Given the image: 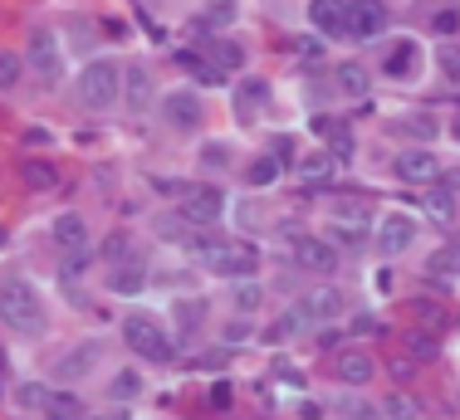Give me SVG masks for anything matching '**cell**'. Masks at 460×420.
Returning <instances> with one entry per match:
<instances>
[{
    "mask_svg": "<svg viewBox=\"0 0 460 420\" xmlns=\"http://www.w3.org/2000/svg\"><path fill=\"white\" fill-rule=\"evenodd\" d=\"M299 59H304V64H319V59H323V39H304V44H299Z\"/></svg>",
    "mask_w": 460,
    "mask_h": 420,
    "instance_id": "681fc988",
    "label": "cell"
},
{
    "mask_svg": "<svg viewBox=\"0 0 460 420\" xmlns=\"http://www.w3.org/2000/svg\"><path fill=\"white\" fill-rule=\"evenodd\" d=\"M89 420H133V416H128L123 401H113V406H103V411H89Z\"/></svg>",
    "mask_w": 460,
    "mask_h": 420,
    "instance_id": "c3c4849f",
    "label": "cell"
},
{
    "mask_svg": "<svg viewBox=\"0 0 460 420\" xmlns=\"http://www.w3.org/2000/svg\"><path fill=\"white\" fill-rule=\"evenodd\" d=\"M451 137L460 142V113H456V123H451Z\"/></svg>",
    "mask_w": 460,
    "mask_h": 420,
    "instance_id": "9f6ffc18",
    "label": "cell"
},
{
    "mask_svg": "<svg viewBox=\"0 0 460 420\" xmlns=\"http://www.w3.org/2000/svg\"><path fill=\"white\" fill-rule=\"evenodd\" d=\"M177 64H181L186 74H196V79H201V83H221V74H216L211 64L201 59V54H191V49H186V54H177Z\"/></svg>",
    "mask_w": 460,
    "mask_h": 420,
    "instance_id": "60d3db41",
    "label": "cell"
},
{
    "mask_svg": "<svg viewBox=\"0 0 460 420\" xmlns=\"http://www.w3.org/2000/svg\"><path fill=\"white\" fill-rule=\"evenodd\" d=\"M309 127H314V132H319V137L328 142V152H333L338 162H353V132H348V123H338V118L319 113Z\"/></svg>",
    "mask_w": 460,
    "mask_h": 420,
    "instance_id": "d6986e66",
    "label": "cell"
},
{
    "mask_svg": "<svg viewBox=\"0 0 460 420\" xmlns=\"http://www.w3.org/2000/svg\"><path fill=\"white\" fill-rule=\"evenodd\" d=\"M421 206L431 210V220H441V225H451V220H456V196L451 191H436V186H431Z\"/></svg>",
    "mask_w": 460,
    "mask_h": 420,
    "instance_id": "e575fe53",
    "label": "cell"
},
{
    "mask_svg": "<svg viewBox=\"0 0 460 420\" xmlns=\"http://www.w3.org/2000/svg\"><path fill=\"white\" fill-rule=\"evenodd\" d=\"M0 323H5L10 333H20V337H40V333L49 328L45 303H40L35 284L20 279V274L0 279Z\"/></svg>",
    "mask_w": 460,
    "mask_h": 420,
    "instance_id": "6da1fadb",
    "label": "cell"
},
{
    "mask_svg": "<svg viewBox=\"0 0 460 420\" xmlns=\"http://www.w3.org/2000/svg\"><path fill=\"white\" fill-rule=\"evenodd\" d=\"M416 54H421V44H416L411 35H397L387 44V54H382V74H387V79H411Z\"/></svg>",
    "mask_w": 460,
    "mask_h": 420,
    "instance_id": "e0dca14e",
    "label": "cell"
},
{
    "mask_svg": "<svg viewBox=\"0 0 460 420\" xmlns=\"http://www.w3.org/2000/svg\"><path fill=\"white\" fill-rule=\"evenodd\" d=\"M255 333H250V323H226V333H221V342L226 347H240V342H250Z\"/></svg>",
    "mask_w": 460,
    "mask_h": 420,
    "instance_id": "bcb514c9",
    "label": "cell"
},
{
    "mask_svg": "<svg viewBox=\"0 0 460 420\" xmlns=\"http://www.w3.org/2000/svg\"><path fill=\"white\" fill-rule=\"evenodd\" d=\"M230 303H235L240 313H255V308L265 303V289H260L255 279H235V289H230Z\"/></svg>",
    "mask_w": 460,
    "mask_h": 420,
    "instance_id": "4dcf8cb0",
    "label": "cell"
},
{
    "mask_svg": "<svg viewBox=\"0 0 460 420\" xmlns=\"http://www.w3.org/2000/svg\"><path fill=\"white\" fill-rule=\"evenodd\" d=\"M137 386H142L137 372H123V377L113 381V396H118V401H128V396H137Z\"/></svg>",
    "mask_w": 460,
    "mask_h": 420,
    "instance_id": "7dc6e473",
    "label": "cell"
},
{
    "mask_svg": "<svg viewBox=\"0 0 460 420\" xmlns=\"http://www.w3.org/2000/svg\"><path fill=\"white\" fill-rule=\"evenodd\" d=\"M436 171H441V162H436L426 147H407V152H397V162H392V176L407 181V186H431Z\"/></svg>",
    "mask_w": 460,
    "mask_h": 420,
    "instance_id": "7c38bea8",
    "label": "cell"
},
{
    "mask_svg": "<svg viewBox=\"0 0 460 420\" xmlns=\"http://www.w3.org/2000/svg\"><path fill=\"white\" fill-rule=\"evenodd\" d=\"M20 79H25V59L15 49H0V93H10Z\"/></svg>",
    "mask_w": 460,
    "mask_h": 420,
    "instance_id": "836d02e7",
    "label": "cell"
},
{
    "mask_svg": "<svg viewBox=\"0 0 460 420\" xmlns=\"http://www.w3.org/2000/svg\"><path fill=\"white\" fill-rule=\"evenodd\" d=\"M123 342L137 352L142 362H152V367H167V362H177V342H172L167 323L152 313H128L123 318Z\"/></svg>",
    "mask_w": 460,
    "mask_h": 420,
    "instance_id": "7a4b0ae2",
    "label": "cell"
},
{
    "mask_svg": "<svg viewBox=\"0 0 460 420\" xmlns=\"http://www.w3.org/2000/svg\"><path fill=\"white\" fill-rule=\"evenodd\" d=\"M201 162H206V167H221V162H226V147H206Z\"/></svg>",
    "mask_w": 460,
    "mask_h": 420,
    "instance_id": "816d5d0a",
    "label": "cell"
},
{
    "mask_svg": "<svg viewBox=\"0 0 460 420\" xmlns=\"http://www.w3.org/2000/svg\"><path fill=\"white\" fill-rule=\"evenodd\" d=\"M20 186L25 191H35V196H45L59 186V167H54L49 157H30V162H20Z\"/></svg>",
    "mask_w": 460,
    "mask_h": 420,
    "instance_id": "44dd1931",
    "label": "cell"
},
{
    "mask_svg": "<svg viewBox=\"0 0 460 420\" xmlns=\"http://www.w3.org/2000/svg\"><path fill=\"white\" fill-rule=\"evenodd\" d=\"M54 245H59L64 254H84L89 249V225H84V215H74V210H64L59 220H54Z\"/></svg>",
    "mask_w": 460,
    "mask_h": 420,
    "instance_id": "ac0fdd59",
    "label": "cell"
},
{
    "mask_svg": "<svg viewBox=\"0 0 460 420\" xmlns=\"http://www.w3.org/2000/svg\"><path fill=\"white\" fill-rule=\"evenodd\" d=\"M338 411H343V420H382V406L377 401H363V396H348Z\"/></svg>",
    "mask_w": 460,
    "mask_h": 420,
    "instance_id": "ab89813d",
    "label": "cell"
},
{
    "mask_svg": "<svg viewBox=\"0 0 460 420\" xmlns=\"http://www.w3.org/2000/svg\"><path fill=\"white\" fill-rule=\"evenodd\" d=\"M299 308H304V318H309V323H333V318H343L348 298H343V289L323 284V289H309V293H304Z\"/></svg>",
    "mask_w": 460,
    "mask_h": 420,
    "instance_id": "4fadbf2b",
    "label": "cell"
},
{
    "mask_svg": "<svg viewBox=\"0 0 460 420\" xmlns=\"http://www.w3.org/2000/svg\"><path fill=\"white\" fill-rule=\"evenodd\" d=\"M108 289H113L118 298H137L142 289H147V264H142V259L113 264V269H108Z\"/></svg>",
    "mask_w": 460,
    "mask_h": 420,
    "instance_id": "ffe728a7",
    "label": "cell"
},
{
    "mask_svg": "<svg viewBox=\"0 0 460 420\" xmlns=\"http://www.w3.org/2000/svg\"><path fill=\"white\" fill-rule=\"evenodd\" d=\"M407 352L411 357H436L441 342H436V333H421V328H416V333H407Z\"/></svg>",
    "mask_w": 460,
    "mask_h": 420,
    "instance_id": "b9f144b4",
    "label": "cell"
},
{
    "mask_svg": "<svg viewBox=\"0 0 460 420\" xmlns=\"http://www.w3.org/2000/svg\"><path fill=\"white\" fill-rule=\"evenodd\" d=\"M5 240H10V230H5V225H0V249H5Z\"/></svg>",
    "mask_w": 460,
    "mask_h": 420,
    "instance_id": "6f0895ef",
    "label": "cell"
},
{
    "mask_svg": "<svg viewBox=\"0 0 460 420\" xmlns=\"http://www.w3.org/2000/svg\"><path fill=\"white\" fill-rule=\"evenodd\" d=\"M230 401H235V386H230V381H211V411H230Z\"/></svg>",
    "mask_w": 460,
    "mask_h": 420,
    "instance_id": "ee69618b",
    "label": "cell"
},
{
    "mask_svg": "<svg viewBox=\"0 0 460 420\" xmlns=\"http://www.w3.org/2000/svg\"><path fill=\"white\" fill-rule=\"evenodd\" d=\"M348 35L358 39L387 35V0H348Z\"/></svg>",
    "mask_w": 460,
    "mask_h": 420,
    "instance_id": "8fae6325",
    "label": "cell"
},
{
    "mask_svg": "<svg viewBox=\"0 0 460 420\" xmlns=\"http://www.w3.org/2000/svg\"><path fill=\"white\" fill-rule=\"evenodd\" d=\"M279 171H284V162L275 157V152H265V157L250 162L245 181H250V186H275V181H279Z\"/></svg>",
    "mask_w": 460,
    "mask_h": 420,
    "instance_id": "f1b7e54d",
    "label": "cell"
},
{
    "mask_svg": "<svg viewBox=\"0 0 460 420\" xmlns=\"http://www.w3.org/2000/svg\"><path fill=\"white\" fill-rule=\"evenodd\" d=\"M309 25L323 39L348 35V0H309Z\"/></svg>",
    "mask_w": 460,
    "mask_h": 420,
    "instance_id": "2e32d148",
    "label": "cell"
},
{
    "mask_svg": "<svg viewBox=\"0 0 460 420\" xmlns=\"http://www.w3.org/2000/svg\"><path fill=\"white\" fill-rule=\"evenodd\" d=\"M411 313L421 318V323L431 328V333H436V328H446V308L436 303V298H411Z\"/></svg>",
    "mask_w": 460,
    "mask_h": 420,
    "instance_id": "f35d334b",
    "label": "cell"
},
{
    "mask_svg": "<svg viewBox=\"0 0 460 420\" xmlns=\"http://www.w3.org/2000/svg\"><path fill=\"white\" fill-rule=\"evenodd\" d=\"M304 323H309V318H304V308H299V303H294L289 313H279L275 323H270V333H265V342H289V337L299 333Z\"/></svg>",
    "mask_w": 460,
    "mask_h": 420,
    "instance_id": "f546056e",
    "label": "cell"
},
{
    "mask_svg": "<svg viewBox=\"0 0 460 420\" xmlns=\"http://www.w3.org/2000/svg\"><path fill=\"white\" fill-rule=\"evenodd\" d=\"M93 357H98V347H74V352H64V357H59V367H54V377H59V381H69V377H84Z\"/></svg>",
    "mask_w": 460,
    "mask_h": 420,
    "instance_id": "83f0119b",
    "label": "cell"
},
{
    "mask_svg": "<svg viewBox=\"0 0 460 420\" xmlns=\"http://www.w3.org/2000/svg\"><path fill=\"white\" fill-rule=\"evenodd\" d=\"M25 142H30V147H35V142L45 147V142H49V132H45V127H25Z\"/></svg>",
    "mask_w": 460,
    "mask_h": 420,
    "instance_id": "db71d44e",
    "label": "cell"
},
{
    "mask_svg": "<svg viewBox=\"0 0 460 420\" xmlns=\"http://www.w3.org/2000/svg\"><path fill=\"white\" fill-rule=\"evenodd\" d=\"M294 171H299V181L309 186V191H323V186H333V176H338V157L333 152H304L299 162H294Z\"/></svg>",
    "mask_w": 460,
    "mask_h": 420,
    "instance_id": "5bb4252c",
    "label": "cell"
},
{
    "mask_svg": "<svg viewBox=\"0 0 460 420\" xmlns=\"http://www.w3.org/2000/svg\"><path fill=\"white\" fill-rule=\"evenodd\" d=\"M177 215H186L191 225H201V230L216 225V220L226 215V191H221V186H186Z\"/></svg>",
    "mask_w": 460,
    "mask_h": 420,
    "instance_id": "9c48e42d",
    "label": "cell"
},
{
    "mask_svg": "<svg viewBox=\"0 0 460 420\" xmlns=\"http://www.w3.org/2000/svg\"><path fill=\"white\" fill-rule=\"evenodd\" d=\"M79 103L89 113H108V108L123 103V69L113 59H93L89 69L79 74Z\"/></svg>",
    "mask_w": 460,
    "mask_h": 420,
    "instance_id": "3957f363",
    "label": "cell"
},
{
    "mask_svg": "<svg viewBox=\"0 0 460 420\" xmlns=\"http://www.w3.org/2000/svg\"><path fill=\"white\" fill-rule=\"evenodd\" d=\"M162 118H167L177 132H196L206 123V103L196 88H172V93H162Z\"/></svg>",
    "mask_w": 460,
    "mask_h": 420,
    "instance_id": "52a82bcc",
    "label": "cell"
},
{
    "mask_svg": "<svg viewBox=\"0 0 460 420\" xmlns=\"http://www.w3.org/2000/svg\"><path fill=\"white\" fill-rule=\"evenodd\" d=\"M348 333L367 337V333H382V328H377V318H372V313H363V318H353V328H348Z\"/></svg>",
    "mask_w": 460,
    "mask_h": 420,
    "instance_id": "f907efd6",
    "label": "cell"
},
{
    "mask_svg": "<svg viewBox=\"0 0 460 420\" xmlns=\"http://www.w3.org/2000/svg\"><path fill=\"white\" fill-rule=\"evenodd\" d=\"M431 25H436V35H446V39H451L456 30H460V10H436V20H431Z\"/></svg>",
    "mask_w": 460,
    "mask_h": 420,
    "instance_id": "f6af8a7d",
    "label": "cell"
},
{
    "mask_svg": "<svg viewBox=\"0 0 460 420\" xmlns=\"http://www.w3.org/2000/svg\"><path fill=\"white\" fill-rule=\"evenodd\" d=\"M49 386H40V381H25V386H15V401H20V411H45L49 406Z\"/></svg>",
    "mask_w": 460,
    "mask_h": 420,
    "instance_id": "d590c367",
    "label": "cell"
},
{
    "mask_svg": "<svg viewBox=\"0 0 460 420\" xmlns=\"http://www.w3.org/2000/svg\"><path fill=\"white\" fill-rule=\"evenodd\" d=\"M426 279H436V284H451L460 279V245H441L426 259Z\"/></svg>",
    "mask_w": 460,
    "mask_h": 420,
    "instance_id": "484cf974",
    "label": "cell"
},
{
    "mask_svg": "<svg viewBox=\"0 0 460 420\" xmlns=\"http://www.w3.org/2000/svg\"><path fill=\"white\" fill-rule=\"evenodd\" d=\"M294 264H299L304 274H338V264H343V254H338L333 240H314V235H294Z\"/></svg>",
    "mask_w": 460,
    "mask_h": 420,
    "instance_id": "ba28073f",
    "label": "cell"
},
{
    "mask_svg": "<svg viewBox=\"0 0 460 420\" xmlns=\"http://www.w3.org/2000/svg\"><path fill=\"white\" fill-rule=\"evenodd\" d=\"M299 416H304V420H323V406H319V401H304Z\"/></svg>",
    "mask_w": 460,
    "mask_h": 420,
    "instance_id": "f5cc1de1",
    "label": "cell"
},
{
    "mask_svg": "<svg viewBox=\"0 0 460 420\" xmlns=\"http://www.w3.org/2000/svg\"><path fill=\"white\" fill-rule=\"evenodd\" d=\"M201 59L211 64V69L221 74V79H226V74H235V69H245V49H240L235 39H211Z\"/></svg>",
    "mask_w": 460,
    "mask_h": 420,
    "instance_id": "7402d4cb",
    "label": "cell"
},
{
    "mask_svg": "<svg viewBox=\"0 0 460 420\" xmlns=\"http://www.w3.org/2000/svg\"><path fill=\"white\" fill-rule=\"evenodd\" d=\"M201 264L211 274H221V279H255L260 274V249L250 245V240H221L216 235V245L201 254Z\"/></svg>",
    "mask_w": 460,
    "mask_h": 420,
    "instance_id": "277c9868",
    "label": "cell"
},
{
    "mask_svg": "<svg viewBox=\"0 0 460 420\" xmlns=\"http://www.w3.org/2000/svg\"><path fill=\"white\" fill-rule=\"evenodd\" d=\"M377 406H382V420H426V411L411 396H387V401H377Z\"/></svg>",
    "mask_w": 460,
    "mask_h": 420,
    "instance_id": "1f68e13d",
    "label": "cell"
},
{
    "mask_svg": "<svg viewBox=\"0 0 460 420\" xmlns=\"http://www.w3.org/2000/svg\"><path fill=\"white\" fill-rule=\"evenodd\" d=\"M25 64L45 88H59L64 83V44L49 25H35L30 30V49H25Z\"/></svg>",
    "mask_w": 460,
    "mask_h": 420,
    "instance_id": "5b68a950",
    "label": "cell"
},
{
    "mask_svg": "<svg viewBox=\"0 0 460 420\" xmlns=\"http://www.w3.org/2000/svg\"><path fill=\"white\" fill-rule=\"evenodd\" d=\"M152 103V79L142 64H133V69H123V108H133V113H142V108Z\"/></svg>",
    "mask_w": 460,
    "mask_h": 420,
    "instance_id": "cb8c5ba5",
    "label": "cell"
},
{
    "mask_svg": "<svg viewBox=\"0 0 460 420\" xmlns=\"http://www.w3.org/2000/svg\"><path fill=\"white\" fill-rule=\"evenodd\" d=\"M397 127L407 132V137H431V132H436V123H431V118H421V113H416V118H402Z\"/></svg>",
    "mask_w": 460,
    "mask_h": 420,
    "instance_id": "7bdbcfd3",
    "label": "cell"
},
{
    "mask_svg": "<svg viewBox=\"0 0 460 420\" xmlns=\"http://www.w3.org/2000/svg\"><path fill=\"white\" fill-rule=\"evenodd\" d=\"M270 103V83L265 79H245L235 88V118L240 123H255V113Z\"/></svg>",
    "mask_w": 460,
    "mask_h": 420,
    "instance_id": "603a6c76",
    "label": "cell"
},
{
    "mask_svg": "<svg viewBox=\"0 0 460 420\" xmlns=\"http://www.w3.org/2000/svg\"><path fill=\"white\" fill-rule=\"evenodd\" d=\"M333 83H338V93H348V98H367V93H372L367 69H363V64H353V59L333 69Z\"/></svg>",
    "mask_w": 460,
    "mask_h": 420,
    "instance_id": "d4e9b609",
    "label": "cell"
},
{
    "mask_svg": "<svg viewBox=\"0 0 460 420\" xmlns=\"http://www.w3.org/2000/svg\"><path fill=\"white\" fill-rule=\"evenodd\" d=\"M172 313H177V323H181V333H196V328L206 323V303L201 298H181L177 308H172Z\"/></svg>",
    "mask_w": 460,
    "mask_h": 420,
    "instance_id": "8d00e7d4",
    "label": "cell"
},
{
    "mask_svg": "<svg viewBox=\"0 0 460 420\" xmlns=\"http://www.w3.org/2000/svg\"><path fill=\"white\" fill-rule=\"evenodd\" d=\"M333 377L343 381V386H367L372 377H377V362H372L363 347H343L333 357Z\"/></svg>",
    "mask_w": 460,
    "mask_h": 420,
    "instance_id": "9a60e30c",
    "label": "cell"
},
{
    "mask_svg": "<svg viewBox=\"0 0 460 420\" xmlns=\"http://www.w3.org/2000/svg\"><path fill=\"white\" fill-rule=\"evenodd\" d=\"M436 69H441L451 83H460V44L456 39H446L441 49H436Z\"/></svg>",
    "mask_w": 460,
    "mask_h": 420,
    "instance_id": "74e56055",
    "label": "cell"
},
{
    "mask_svg": "<svg viewBox=\"0 0 460 420\" xmlns=\"http://www.w3.org/2000/svg\"><path fill=\"white\" fill-rule=\"evenodd\" d=\"M98 254H103L108 269H113V264H133V259H137V254H133V235H108Z\"/></svg>",
    "mask_w": 460,
    "mask_h": 420,
    "instance_id": "d6a6232c",
    "label": "cell"
},
{
    "mask_svg": "<svg viewBox=\"0 0 460 420\" xmlns=\"http://www.w3.org/2000/svg\"><path fill=\"white\" fill-rule=\"evenodd\" d=\"M328 235H333V245H343V249H363L367 245V235H372V215H367V206H338L333 215H328Z\"/></svg>",
    "mask_w": 460,
    "mask_h": 420,
    "instance_id": "8992f818",
    "label": "cell"
},
{
    "mask_svg": "<svg viewBox=\"0 0 460 420\" xmlns=\"http://www.w3.org/2000/svg\"><path fill=\"white\" fill-rule=\"evenodd\" d=\"M372 240H377L382 254H407L416 245V220L411 215H397V210H387V215L377 220V230H372Z\"/></svg>",
    "mask_w": 460,
    "mask_h": 420,
    "instance_id": "30bf717a",
    "label": "cell"
},
{
    "mask_svg": "<svg viewBox=\"0 0 460 420\" xmlns=\"http://www.w3.org/2000/svg\"><path fill=\"white\" fill-rule=\"evenodd\" d=\"M45 420H89V406L69 391H54L49 406H45Z\"/></svg>",
    "mask_w": 460,
    "mask_h": 420,
    "instance_id": "4316f807",
    "label": "cell"
},
{
    "mask_svg": "<svg viewBox=\"0 0 460 420\" xmlns=\"http://www.w3.org/2000/svg\"><path fill=\"white\" fill-rule=\"evenodd\" d=\"M275 157H279V162H289V157H294V142H289V137H279V142H275Z\"/></svg>",
    "mask_w": 460,
    "mask_h": 420,
    "instance_id": "11a10c76",
    "label": "cell"
}]
</instances>
